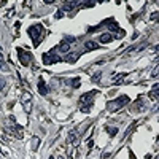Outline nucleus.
<instances>
[{"mask_svg":"<svg viewBox=\"0 0 159 159\" xmlns=\"http://www.w3.org/2000/svg\"><path fill=\"white\" fill-rule=\"evenodd\" d=\"M107 130H108V132H110V135H115L116 132H118V129H116V127H115V129H113V127H108Z\"/></svg>","mask_w":159,"mask_h":159,"instance_id":"nucleus-15","label":"nucleus"},{"mask_svg":"<svg viewBox=\"0 0 159 159\" xmlns=\"http://www.w3.org/2000/svg\"><path fill=\"white\" fill-rule=\"evenodd\" d=\"M0 68H3V64H2V62H0Z\"/></svg>","mask_w":159,"mask_h":159,"instance_id":"nucleus-21","label":"nucleus"},{"mask_svg":"<svg viewBox=\"0 0 159 159\" xmlns=\"http://www.w3.org/2000/svg\"><path fill=\"white\" fill-rule=\"evenodd\" d=\"M19 54H21V62H22V64L24 65H27V64H29V54H26V56H24V53L22 51H19Z\"/></svg>","mask_w":159,"mask_h":159,"instance_id":"nucleus-10","label":"nucleus"},{"mask_svg":"<svg viewBox=\"0 0 159 159\" xmlns=\"http://www.w3.org/2000/svg\"><path fill=\"white\" fill-rule=\"evenodd\" d=\"M73 41H77V38H73V37H67L65 38V43H73Z\"/></svg>","mask_w":159,"mask_h":159,"instance_id":"nucleus-16","label":"nucleus"},{"mask_svg":"<svg viewBox=\"0 0 159 159\" xmlns=\"http://www.w3.org/2000/svg\"><path fill=\"white\" fill-rule=\"evenodd\" d=\"M22 105L26 108V112L27 113H30V110H32V94L29 91H26L22 94Z\"/></svg>","mask_w":159,"mask_h":159,"instance_id":"nucleus-2","label":"nucleus"},{"mask_svg":"<svg viewBox=\"0 0 159 159\" xmlns=\"http://www.w3.org/2000/svg\"><path fill=\"white\" fill-rule=\"evenodd\" d=\"M85 48H86L88 51H92V50H99L100 46L95 43V41H86V43H85Z\"/></svg>","mask_w":159,"mask_h":159,"instance_id":"nucleus-4","label":"nucleus"},{"mask_svg":"<svg viewBox=\"0 0 159 159\" xmlns=\"http://www.w3.org/2000/svg\"><path fill=\"white\" fill-rule=\"evenodd\" d=\"M3 88H5V81H3V80H0V91H2Z\"/></svg>","mask_w":159,"mask_h":159,"instance_id":"nucleus-18","label":"nucleus"},{"mask_svg":"<svg viewBox=\"0 0 159 159\" xmlns=\"http://www.w3.org/2000/svg\"><path fill=\"white\" fill-rule=\"evenodd\" d=\"M57 50H59L60 53H68V50H70V45L65 43V41H62V43L57 46Z\"/></svg>","mask_w":159,"mask_h":159,"instance_id":"nucleus-6","label":"nucleus"},{"mask_svg":"<svg viewBox=\"0 0 159 159\" xmlns=\"http://www.w3.org/2000/svg\"><path fill=\"white\" fill-rule=\"evenodd\" d=\"M59 18H62V11H59L57 15H56V19H59Z\"/></svg>","mask_w":159,"mask_h":159,"instance_id":"nucleus-19","label":"nucleus"},{"mask_svg":"<svg viewBox=\"0 0 159 159\" xmlns=\"http://www.w3.org/2000/svg\"><path fill=\"white\" fill-rule=\"evenodd\" d=\"M129 102V97L127 95H123V97H119V99H116L115 102H110L108 103V108L110 110H119L124 103H127Z\"/></svg>","mask_w":159,"mask_h":159,"instance_id":"nucleus-1","label":"nucleus"},{"mask_svg":"<svg viewBox=\"0 0 159 159\" xmlns=\"http://www.w3.org/2000/svg\"><path fill=\"white\" fill-rule=\"evenodd\" d=\"M2 59H3V56H2V53H0V62H2Z\"/></svg>","mask_w":159,"mask_h":159,"instance_id":"nucleus-20","label":"nucleus"},{"mask_svg":"<svg viewBox=\"0 0 159 159\" xmlns=\"http://www.w3.org/2000/svg\"><path fill=\"white\" fill-rule=\"evenodd\" d=\"M157 70H159V68L156 67V68H154V70H153V72H151V77H154V78H156V77H157Z\"/></svg>","mask_w":159,"mask_h":159,"instance_id":"nucleus-17","label":"nucleus"},{"mask_svg":"<svg viewBox=\"0 0 159 159\" xmlns=\"http://www.w3.org/2000/svg\"><path fill=\"white\" fill-rule=\"evenodd\" d=\"M94 94H95L94 91H92V92H88V94H83V97L80 99V102H81V103H85V102H88V100H91V97H92Z\"/></svg>","mask_w":159,"mask_h":159,"instance_id":"nucleus-9","label":"nucleus"},{"mask_svg":"<svg viewBox=\"0 0 159 159\" xmlns=\"http://www.w3.org/2000/svg\"><path fill=\"white\" fill-rule=\"evenodd\" d=\"M80 85H81V83H80V78H73V80H72V86H73V88H80Z\"/></svg>","mask_w":159,"mask_h":159,"instance_id":"nucleus-14","label":"nucleus"},{"mask_svg":"<svg viewBox=\"0 0 159 159\" xmlns=\"http://www.w3.org/2000/svg\"><path fill=\"white\" fill-rule=\"evenodd\" d=\"M38 89H40V94H41V95H46V94H48V89H46V86H45V81H43V80H40Z\"/></svg>","mask_w":159,"mask_h":159,"instance_id":"nucleus-8","label":"nucleus"},{"mask_svg":"<svg viewBox=\"0 0 159 159\" xmlns=\"http://www.w3.org/2000/svg\"><path fill=\"white\" fill-rule=\"evenodd\" d=\"M77 134H78L77 130H72V132H70V135H68V139H67V142L70 143V142H72V140L75 139V137H77Z\"/></svg>","mask_w":159,"mask_h":159,"instance_id":"nucleus-13","label":"nucleus"},{"mask_svg":"<svg viewBox=\"0 0 159 159\" xmlns=\"http://www.w3.org/2000/svg\"><path fill=\"white\" fill-rule=\"evenodd\" d=\"M75 5H77V2H65L64 5H62V11H70V10H73Z\"/></svg>","mask_w":159,"mask_h":159,"instance_id":"nucleus-5","label":"nucleus"},{"mask_svg":"<svg viewBox=\"0 0 159 159\" xmlns=\"http://www.w3.org/2000/svg\"><path fill=\"white\" fill-rule=\"evenodd\" d=\"M132 159H135V157H132Z\"/></svg>","mask_w":159,"mask_h":159,"instance_id":"nucleus-23","label":"nucleus"},{"mask_svg":"<svg viewBox=\"0 0 159 159\" xmlns=\"http://www.w3.org/2000/svg\"><path fill=\"white\" fill-rule=\"evenodd\" d=\"M59 159H64V157H62V156H60V157H59Z\"/></svg>","mask_w":159,"mask_h":159,"instance_id":"nucleus-22","label":"nucleus"},{"mask_svg":"<svg viewBox=\"0 0 159 159\" xmlns=\"http://www.w3.org/2000/svg\"><path fill=\"white\" fill-rule=\"evenodd\" d=\"M78 57H80V54L78 53H72V54H68V56H67V62H72V64H73V62H77L78 60Z\"/></svg>","mask_w":159,"mask_h":159,"instance_id":"nucleus-7","label":"nucleus"},{"mask_svg":"<svg viewBox=\"0 0 159 159\" xmlns=\"http://www.w3.org/2000/svg\"><path fill=\"white\" fill-rule=\"evenodd\" d=\"M29 35L32 37L33 43H37V41L40 40V35H41V26H33V27H30Z\"/></svg>","mask_w":159,"mask_h":159,"instance_id":"nucleus-3","label":"nucleus"},{"mask_svg":"<svg viewBox=\"0 0 159 159\" xmlns=\"http://www.w3.org/2000/svg\"><path fill=\"white\" fill-rule=\"evenodd\" d=\"M100 41L102 43H108V41H112V35L110 33H103V35H100Z\"/></svg>","mask_w":159,"mask_h":159,"instance_id":"nucleus-11","label":"nucleus"},{"mask_svg":"<svg viewBox=\"0 0 159 159\" xmlns=\"http://www.w3.org/2000/svg\"><path fill=\"white\" fill-rule=\"evenodd\" d=\"M157 91H159V85H154L153 91H151V99H157Z\"/></svg>","mask_w":159,"mask_h":159,"instance_id":"nucleus-12","label":"nucleus"}]
</instances>
